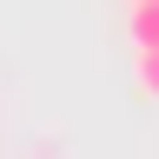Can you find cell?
Segmentation results:
<instances>
[{
	"mask_svg": "<svg viewBox=\"0 0 159 159\" xmlns=\"http://www.w3.org/2000/svg\"><path fill=\"white\" fill-rule=\"evenodd\" d=\"M126 33H133V47H159V0H133Z\"/></svg>",
	"mask_w": 159,
	"mask_h": 159,
	"instance_id": "1",
	"label": "cell"
},
{
	"mask_svg": "<svg viewBox=\"0 0 159 159\" xmlns=\"http://www.w3.org/2000/svg\"><path fill=\"white\" fill-rule=\"evenodd\" d=\"M133 86L146 99H159V47H133Z\"/></svg>",
	"mask_w": 159,
	"mask_h": 159,
	"instance_id": "2",
	"label": "cell"
}]
</instances>
